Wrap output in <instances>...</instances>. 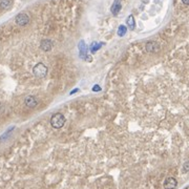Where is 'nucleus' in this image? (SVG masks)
Returning a JSON list of instances; mask_svg holds the SVG:
<instances>
[{
  "label": "nucleus",
  "instance_id": "obj_1",
  "mask_svg": "<svg viewBox=\"0 0 189 189\" xmlns=\"http://www.w3.org/2000/svg\"><path fill=\"white\" fill-rule=\"evenodd\" d=\"M65 117L63 116L62 114L58 113V114H55L54 116L50 118V125H52L54 128L56 129H59V128H62L65 124Z\"/></svg>",
  "mask_w": 189,
  "mask_h": 189
},
{
  "label": "nucleus",
  "instance_id": "obj_2",
  "mask_svg": "<svg viewBox=\"0 0 189 189\" xmlns=\"http://www.w3.org/2000/svg\"><path fill=\"white\" fill-rule=\"evenodd\" d=\"M33 74L34 76L37 78H44L47 75V67L46 65H44L43 63H38L34 66L33 68Z\"/></svg>",
  "mask_w": 189,
  "mask_h": 189
},
{
  "label": "nucleus",
  "instance_id": "obj_3",
  "mask_svg": "<svg viewBox=\"0 0 189 189\" xmlns=\"http://www.w3.org/2000/svg\"><path fill=\"white\" fill-rule=\"evenodd\" d=\"M15 21L18 25L24 26L30 22V17H28V15L25 14V13H20V14H18L17 16H16Z\"/></svg>",
  "mask_w": 189,
  "mask_h": 189
},
{
  "label": "nucleus",
  "instance_id": "obj_4",
  "mask_svg": "<svg viewBox=\"0 0 189 189\" xmlns=\"http://www.w3.org/2000/svg\"><path fill=\"white\" fill-rule=\"evenodd\" d=\"M78 49H79V53H80V57L82 58V59H89L90 58H88V56H87V46L86 44H85V42L83 41V40H81V41L79 42L78 44Z\"/></svg>",
  "mask_w": 189,
  "mask_h": 189
},
{
  "label": "nucleus",
  "instance_id": "obj_5",
  "mask_svg": "<svg viewBox=\"0 0 189 189\" xmlns=\"http://www.w3.org/2000/svg\"><path fill=\"white\" fill-rule=\"evenodd\" d=\"M177 185H178V182L174 178H167L164 182V188L165 189H175L177 188Z\"/></svg>",
  "mask_w": 189,
  "mask_h": 189
},
{
  "label": "nucleus",
  "instance_id": "obj_6",
  "mask_svg": "<svg viewBox=\"0 0 189 189\" xmlns=\"http://www.w3.org/2000/svg\"><path fill=\"white\" fill-rule=\"evenodd\" d=\"M160 49V45L156 41H149L146 44V50L148 53H158Z\"/></svg>",
  "mask_w": 189,
  "mask_h": 189
},
{
  "label": "nucleus",
  "instance_id": "obj_7",
  "mask_svg": "<svg viewBox=\"0 0 189 189\" xmlns=\"http://www.w3.org/2000/svg\"><path fill=\"white\" fill-rule=\"evenodd\" d=\"M24 104L28 106V107L34 108V107H36L37 104H38V101H37V99L34 97V96H28V97L25 98Z\"/></svg>",
  "mask_w": 189,
  "mask_h": 189
},
{
  "label": "nucleus",
  "instance_id": "obj_8",
  "mask_svg": "<svg viewBox=\"0 0 189 189\" xmlns=\"http://www.w3.org/2000/svg\"><path fill=\"white\" fill-rule=\"evenodd\" d=\"M40 47H41V49L44 50V52H49V50L52 49V47H53V42L49 39H44V40H42L41 43H40Z\"/></svg>",
  "mask_w": 189,
  "mask_h": 189
},
{
  "label": "nucleus",
  "instance_id": "obj_9",
  "mask_svg": "<svg viewBox=\"0 0 189 189\" xmlns=\"http://www.w3.org/2000/svg\"><path fill=\"white\" fill-rule=\"evenodd\" d=\"M111 13H113L114 15H118L119 12L121 11V2H120V0H114V2L111 5Z\"/></svg>",
  "mask_w": 189,
  "mask_h": 189
},
{
  "label": "nucleus",
  "instance_id": "obj_10",
  "mask_svg": "<svg viewBox=\"0 0 189 189\" xmlns=\"http://www.w3.org/2000/svg\"><path fill=\"white\" fill-rule=\"evenodd\" d=\"M126 23L128 25V28L130 30H135V18L132 15H129L126 19Z\"/></svg>",
  "mask_w": 189,
  "mask_h": 189
},
{
  "label": "nucleus",
  "instance_id": "obj_11",
  "mask_svg": "<svg viewBox=\"0 0 189 189\" xmlns=\"http://www.w3.org/2000/svg\"><path fill=\"white\" fill-rule=\"evenodd\" d=\"M12 5V0H0V7L6 10Z\"/></svg>",
  "mask_w": 189,
  "mask_h": 189
},
{
  "label": "nucleus",
  "instance_id": "obj_12",
  "mask_svg": "<svg viewBox=\"0 0 189 189\" xmlns=\"http://www.w3.org/2000/svg\"><path fill=\"white\" fill-rule=\"evenodd\" d=\"M103 45L102 42H99V43H97V42H94L92 45H90V52L92 53H96L97 50H99L101 49V46Z\"/></svg>",
  "mask_w": 189,
  "mask_h": 189
},
{
  "label": "nucleus",
  "instance_id": "obj_13",
  "mask_svg": "<svg viewBox=\"0 0 189 189\" xmlns=\"http://www.w3.org/2000/svg\"><path fill=\"white\" fill-rule=\"evenodd\" d=\"M127 32V28L125 25H120L118 28V36L120 37H123Z\"/></svg>",
  "mask_w": 189,
  "mask_h": 189
},
{
  "label": "nucleus",
  "instance_id": "obj_14",
  "mask_svg": "<svg viewBox=\"0 0 189 189\" xmlns=\"http://www.w3.org/2000/svg\"><path fill=\"white\" fill-rule=\"evenodd\" d=\"M183 170H184L185 172L189 171V162H186V163L184 164V166H183Z\"/></svg>",
  "mask_w": 189,
  "mask_h": 189
},
{
  "label": "nucleus",
  "instance_id": "obj_15",
  "mask_svg": "<svg viewBox=\"0 0 189 189\" xmlns=\"http://www.w3.org/2000/svg\"><path fill=\"white\" fill-rule=\"evenodd\" d=\"M101 90V87H100V85H98V84H96L94 87H92V92H100Z\"/></svg>",
  "mask_w": 189,
  "mask_h": 189
},
{
  "label": "nucleus",
  "instance_id": "obj_16",
  "mask_svg": "<svg viewBox=\"0 0 189 189\" xmlns=\"http://www.w3.org/2000/svg\"><path fill=\"white\" fill-rule=\"evenodd\" d=\"M79 92V89H78V88H75V89H73V90H71L70 95H74V94H75V92Z\"/></svg>",
  "mask_w": 189,
  "mask_h": 189
},
{
  "label": "nucleus",
  "instance_id": "obj_17",
  "mask_svg": "<svg viewBox=\"0 0 189 189\" xmlns=\"http://www.w3.org/2000/svg\"><path fill=\"white\" fill-rule=\"evenodd\" d=\"M182 2L184 3L185 5H189V0H182Z\"/></svg>",
  "mask_w": 189,
  "mask_h": 189
},
{
  "label": "nucleus",
  "instance_id": "obj_18",
  "mask_svg": "<svg viewBox=\"0 0 189 189\" xmlns=\"http://www.w3.org/2000/svg\"><path fill=\"white\" fill-rule=\"evenodd\" d=\"M2 108H3V106H2L1 104H0V113H1V110H2Z\"/></svg>",
  "mask_w": 189,
  "mask_h": 189
}]
</instances>
